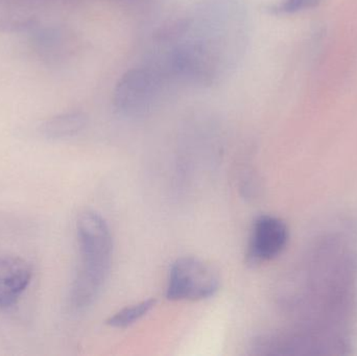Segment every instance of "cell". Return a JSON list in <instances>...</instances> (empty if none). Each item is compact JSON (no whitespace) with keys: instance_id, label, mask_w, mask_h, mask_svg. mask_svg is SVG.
Wrapping results in <instances>:
<instances>
[{"instance_id":"obj_1","label":"cell","mask_w":357,"mask_h":356,"mask_svg":"<svg viewBox=\"0 0 357 356\" xmlns=\"http://www.w3.org/2000/svg\"><path fill=\"white\" fill-rule=\"evenodd\" d=\"M79 265L71 288L73 309L85 311L100 296L112 261V236L104 217L94 211H84L77 217Z\"/></svg>"},{"instance_id":"obj_2","label":"cell","mask_w":357,"mask_h":356,"mask_svg":"<svg viewBox=\"0 0 357 356\" xmlns=\"http://www.w3.org/2000/svg\"><path fill=\"white\" fill-rule=\"evenodd\" d=\"M220 278L209 263L197 257H181L169 269L167 298L172 301H199L220 290Z\"/></svg>"},{"instance_id":"obj_3","label":"cell","mask_w":357,"mask_h":356,"mask_svg":"<svg viewBox=\"0 0 357 356\" xmlns=\"http://www.w3.org/2000/svg\"><path fill=\"white\" fill-rule=\"evenodd\" d=\"M287 240L289 231L281 219L271 215H261L253 225L248 247V263L256 265L275 258L282 252Z\"/></svg>"},{"instance_id":"obj_4","label":"cell","mask_w":357,"mask_h":356,"mask_svg":"<svg viewBox=\"0 0 357 356\" xmlns=\"http://www.w3.org/2000/svg\"><path fill=\"white\" fill-rule=\"evenodd\" d=\"M33 269L25 259L13 255L0 256V309L17 304L31 284Z\"/></svg>"},{"instance_id":"obj_5","label":"cell","mask_w":357,"mask_h":356,"mask_svg":"<svg viewBox=\"0 0 357 356\" xmlns=\"http://www.w3.org/2000/svg\"><path fill=\"white\" fill-rule=\"evenodd\" d=\"M152 79L146 71H129L117 84L115 106L127 114H135L144 111L148 107L152 94Z\"/></svg>"},{"instance_id":"obj_6","label":"cell","mask_w":357,"mask_h":356,"mask_svg":"<svg viewBox=\"0 0 357 356\" xmlns=\"http://www.w3.org/2000/svg\"><path fill=\"white\" fill-rule=\"evenodd\" d=\"M87 125V116L83 112L63 113L46 121L42 125L41 133L48 139H66L83 131Z\"/></svg>"},{"instance_id":"obj_7","label":"cell","mask_w":357,"mask_h":356,"mask_svg":"<svg viewBox=\"0 0 357 356\" xmlns=\"http://www.w3.org/2000/svg\"><path fill=\"white\" fill-rule=\"evenodd\" d=\"M156 304L155 299H148L121 309L108 320V325L114 328H127L148 315Z\"/></svg>"},{"instance_id":"obj_8","label":"cell","mask_w":357,"mask_h":356,"mask_svg":"<svg viewBox=\"0 0 357 356\" xmlns=\"http://www.w3.org/2000/svg\"><path fill=\"white\" fill-rule=\"evenodd\" d=\"M320 0H281L278 4L270 6L268 12L276 15L295 14L307 8H314Z\"/></svg>"}]
</instances>
